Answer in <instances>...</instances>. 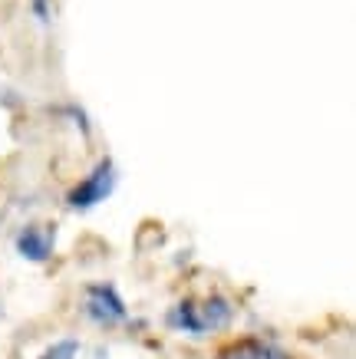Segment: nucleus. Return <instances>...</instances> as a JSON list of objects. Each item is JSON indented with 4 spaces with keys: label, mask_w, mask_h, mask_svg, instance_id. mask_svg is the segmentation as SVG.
I'll list each match as a JSON object with an SVG mask.
<instances>
[{
    "label": "nucleus",
    "mask_w": 356,
    "mask_h": 359,
    "mask_svg": "<svg viewBox=\"0 0 356 359\" xmlns=\"http://www.w3.org/2000/svg\"><path fill=\"white\" fill-rule=\"evenodd\" d=\"M76 353H79V343H76V339H60V343H53L40 359H76Z\"/></svg>",
    "instance_id": "7"
},
{
    "label": "nucleus",
    "mask_w": 356,
    "mask_h": 359,
    "mask_svg": "<svg viewBox=\"0 0 356 359\" xmlns=\"http://www.w3.org/2000/svg\"><path fill=\"white\" fill-rule=\"evenodd\" d=\"M261 359H291L284 349H277V346H268V343H261Z\"/></svg>",
    "instance_id": "10"
},
{
    "label": "nucleus",
    "mask_w": 356,
    "mask_h": 359,
    "mask_svg": "<svg viewBox=\"0 0 356 359\" xmlns=\"http://www.w3.org/2000/svg\"><path fill=\"white\" fill-rule=\"evenodd\" d=\"M13 248H17V254H20L23 261L46 264L50 257H53V231L40 228V224H27L23 231H17Z\"/></svg>",
    "instance_id": "3"
},
{
    "label": "nucleus",
    "mask_w": 356,
    "mask_h": 359,
    "mask_svg": "<svg viewBox=\"0 0 356 359\" xmlns=\"http://www.w3.org/2000/svg\"><path fill=\"white\" fill-rule=\"evenodd\" d=\"M33 13H37L40 23H50V4L46 0H33Z\"/></svg>",
    "instance_id": "9"
},
{
    "label": "nucleus",
    "mask_w": 356,
    "mask_h": 359,
    "mask_svg": "<svg viewBox=\"0 0 356 359\" xmlns=\"http://www.w3.org/2000/svg\"><path fill=\"white\" fill-rule=\"evenodd\" d=\"M165 323H169V330H178V333L205 337V327H202V316H198V304H195V300H178V304L169 310Z\"/></svg>",
    "instance_id": "4"
},
{
    "label": "nucleus",
    "mask_w": 356,
    "mask_h": 359,
    "mask_svg": "<svg viewBox=\"0 0 356 359\" xmlns=\"http://www.w3.org/2000/svg\"><path fill=\"white\" fill-rule=\"evenodd\" d=\"M198 316H202L205 333H215V330L228 327L235 320V310H231V304H228L225 297H208L205 304H198Z\"/></svg>",
    "instance_id": "5"
},
{
    "label": "nucleus",
    "mask_w": 356,
    "mask_h": 359,
    "mask_svg": "<svg viewBox=\"0 0 356 359\" xmlns=\"http://www.w3.org/2000/svg\"><path fill=\"white\" fill-rule=\"evenodd\" d=\"M218 359H261V339H254V337L235 339V343H228L218 353Z\"/></svg>",
    "instance_id": "6"
},
{
    "label": "nucleus",
    "mask_w": 356,
    "mask_h": 359,
    "mask_svg": "<svg viewBox=\"0 0 356 359\" xmlns=\"http://www.w3.org/2000/svg\"><path fill=\"white\" fill-rule=\"evenodd\" d=\"M112 191H116V162H112V158H103L83 182H76V185L66 191V205L73 208V211H93V208L103 205Z\"/></svg>",
    "instance_id": "1"
},
{
    "label": "nucleus",
    "mask_w": 356,
    "mask_h": 359,
    "mask_svg": "<svg viewBox=\"0 0 356 359\" xmlns=\"http://www.w3.org/2000/svg\"><path fill=\"white\" fill-rule=\"evenodd\" d=\"M86 316L99 327H112V323H122L129 310L122 304V297L116 294L112 283H89L86 287Z\"/></svg>",
    "instance_id": "2"
},
{
    "label": "nucleus",
    "mask_w": 356,
    "mask_h": 359,
    "mask_svg": "<svg viewBox=\"0 0 356 359\" xmlns=\"http://www.w3.org/2000/svg\"><path fill=\"white\" fill-rule=\"evenodd\" d=\"M66 116L79 126V132H83V135H89V119H86V112H83V106H66Z\"/></svg>",
    "instance_id": "8"
}]
</instances>
